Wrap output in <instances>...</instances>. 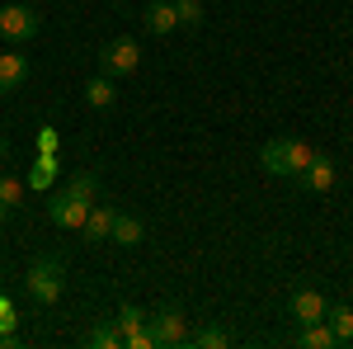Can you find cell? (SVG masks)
Wrapping results in <instances>:
<instances>
[{
    "label": "cell",
    "mask_w": 353,
    "mask_h": 349,
    "mask_svg": "<svg viewBox=\"0 0 353 349\" xmlns=\"http://www.w3.org/2000/svg\"><path fill=\"white\" fill-rule=\"evenodd\" d=\"M38 28H43V15L33 5H0V38L5 43L24 48V43L38 38Z\"/></svg>",
    "instance_id": "5"
},
{
    "label": "cell",
    "mask_w": 353,
    "mask_h": 349,
    "mask_svg": "<svg viewBox=\"0 0 353 349\" xmlns=\"http://www.w3.org/2000/svg\"><path fill=\"white\" fill-rule=\"evenodd\" d=\"M334 175H339V165L330 161V156H321V151H316L297 180H301V189H306V194H330V189H334Z\"/></svg>",
    "instance_id": "8"
},
{
    "label": "cell",
    "mask_w": 353,
    "mask_h": 349,
    "mask_svg": "<svg viewBox=\"0 0 353 349\" xmlns=\"http://www.w3.org/2000/svg\"><path fill=\"white\" fill-rule=\"evenodd\" d=\"M57 147H61V137H57L52 128H43V133H38V151H57Z\"/></svg>",
    "instance_id": "23"
},
{
    "label": "cell",
    "mask_w": 353,
    "mask_h": 349,
    "mask_svg": "<svg viewBox=\"0 0 353 349\" xmlns=\"http://www.w3.org/2000/svg\"><path fill=\"white\" fill-rule=\"evenodd\" d=\"M28 81V57L24 53H0V100L14 95Z\"/></svg>",
    "instance_id": "11"
},
{
    "label": "cell",
    "mask_w": 353,
    "mask_h": 349,
    "mask_svg": "<svg viewBox=\"0 0 353 349\" xmlns=\"http://www.w3.org/2000/svg\"><path fill=\"white\" fill-rule=\"evenodd\" d=\"M297 345H306V349H334L339 340H334V330H330L325 321H311V326H297Z\"/></svg>",
    "instance_id": "17"
},
{
    "label": "cell",
    "mask_w": 353,
    "mask_h": 349,
    "mask_svg": "<svg viewBox=\"0 0 353 349\" xmlns=\"http://www.w3.org/2000/svg\"><path fill=\"white\" fill-rule=\"evenodd\" d=\"M146 326H151V335H156V349H179V345L193 340L189 312L174 307V302H165L161 312H146Z\"/></svg>",
    "instance_id": "4"
},
{
    "label": "cell",
    "mask_w": 353,
    "mask_h": 349,
    "mask_svg": "<svg viewBox=\"0 0 353 349\" xmlns=\"http://www.w3.org/2000/svg\"><path fill=\"white\" fill-rule=\"evenodd\" d=\"M24 288H28V297L43 302V307L61 302V293H66V265H61V255H38V260L28 265Z\"/></svg>",
    "instance_id": "3"
},
{
    "label": "cell",
    "mask_w": 353,
    "mask_h": 349,
    "mask_svg": "<svg viewBox=\"0 0 353 349\" xmlns=\"http://www.w3.org/2000/svg\"><path fill=\"white\" fill-rule=\"evenodd\" d=\"M325 297L316 293V288H292V297H288V312H292V321L297 326H311V321H325Z\"/></svg>",
    "instance_id": "7"
},
{
    "label": "cell",
    "mask_w": 353,
    "mask_h": 349,
    "mask_svg": "<svg viewBox=\"0 0 353 349\" xmlns=\"http://www.w3.org/2000/svg\"><path fill=\"white\" fill-rule=\"evenodd\" d=\"M57 180V151H38V161H33V170H28V189H38V194H48Z\"/></svg>",
    "instance_id": "14"
},
{
    "label": "cell",
    "mask_w": 353,
    "mask_h": 349,
    "mask_svg": "<svg viewBox=\"0 0 353 349\" xmlns=\"http://www.w3.org/2000/svg\"><path fill=\"white\" fill-rule=\"evenodd\" d=\"M174 10H179V24H184V28H198L203 19H208L203 0H174Z\"/></svg>",
    "instance_id": "21"
},
{
    "label": "cell",
    "mask_w": 353,
    "mask_h": 349,
    "mask_svg": "<svg viewBox=\"0 0 353 349\" xmlns=\"http://www.w3.org/2000/svg\"><path fill=\"white\" fill-rule=\"evenodd\" d=\"M113 321H118V330H123V345H128V340H137V335L146 330V312H141L137 302H123Z\"/></svg>",
    "instance_id": "16"
},
{
    "label": "cell",
    "mask_w": 353,
    "mask_h": 349,
    "mask_svg": "<svg viewBox=\"0 0 353 349\" xmlns=\"http://www.w3.org/2000/svg\"><path fill=\"white\" fill-rule=\"evenodd\" d=\"M94 198H99V175H94V170H81L61 194H52V203H48L52 227H61V232H81L85 217H90V208H94Z\"/></svg>",
    "instance_id": "1"
},
{
    "label": "cell",
    "mask_w": 353,
    "mask_h": 349,
    "mask_svg": "<svg viewBox=\"0 0 353 349\" xmlns=\"http://www.w3.org/2000/svg\"><path fill=\"white\" fill-rule=\"evenodd\" d=\"M137 66H141V43L137 38H113V43H104L99 48V71L104 76H132Z\"/></svg>",
    "instance_id": "6"
},
{
    "label": "cell",
    "mask_w": 353,
    "mask_h": 349,
    "mask_svg": "<svg viewBox=\"0 0 353 349\" xmlns=\"http://www.w3.org/2000/svg\"><path fill=\"white\" fill-rule=\"evenodd\" d=\"M311 156H316V151H311L301 137H273V142H264V151H259V165H264L269 175H278V180H297Z\"/></svg>",
    "instance_id": "2"
},
{
    "label": "cell",
    "mask_w": 353,
    "mask_h": 349,
    "mask_svg": "<svg viewBox=\"0 0 353 349\" xmlns=\"http://www.w3.org/2000/svg\"><path fill=\"white\" fill-rule=\"evenodd\" d=\"M113 213H118V208H109V203H94V208H90V217H85V227H81L85 245H104V241H109Z\"/></svg>",
    "instance_id": "12"
},
{
    "label": "cell",
    "mask_w": 353,
    "mask_h": 349,
    "mask_svg": "<svg viewBox=\"0 0 353 349\" xmlns=\"http://www.w3.org/2000/svg\"><path fill=\"white\" fill-rule=\"evenodd\" d=\"M14 326H19V312H14V302H10V297L0 293V330H14Z\"/></svg>",
    "instance_id": "22"
},
{
    "label": "cell",
    "mask_w": 353,
    "mask_h": 349,
    "mask_svg": "<svg viewBox=\"0 0 353 349\" xmlns=\"http://www.w3.org/2000/svg\"><path fill=\"white\" fill-rule=\"evenodd\" d=\"M113 100H118V90H113V76H94V81H85V104L90 109H113Z\"/></svg>",
    "instance_id": "15"
},
{
    "label": "cell",
    "mask_w": 353,
    "mask_h": 349,
    "mask_svg": "<svg viewBox=\"0 0 353 349\" xmlns=\"http://www.w3.org/2000/svg\"><path fill=\"white\" fill-rule=\"evenodd\" d=\"M236 335H231V326H203V330H193V340L189 345L198 349H221V345H231Z\"/></svg>",
    "instance_id": "19"
},
{
    "label": "cell",
    "mask_w": 353,
    "mask_h": 349,
    "mask_svg": "<svg viewBox=\"0 0 353 349\" xmlns=\"http://www.w3.org/2000/svg\"><path fill=\"white\" fill-rule=\"evenodd\" d=\"M90 349H123V330H118V321H104L90 330V340H85Z\"/></svg>",
    "instance_id": "20"
},
{
    "label": "cell",
    "mask_w": 353,
    "mask_h": 349,
    "mask_svg": "<svg viewBox=\"0 0 353 349\" xmlns=\"http://www.w3.org/2000/svg\"><path fill=\"white\" fill-rule=\"evenodd\" d=\"M10 161V142H5V137H0V165Z\"/></svg>",
    "instance_id": "24"
},
{
    "label": "cell",
    "mask_w": 353,
    "mask_h": 349,
    "mask_svg": "<svg viewBox=\"0 0 353 349\" xmlns=\"http://www.w3.org/2000/svg\"><path fill=\"white\" fill-rule=\"evenodd\" d=\"M109 241H118L123 250H137V245L146 241V222L137 213H113V232H109Z\"/></svg>",
    "instance_id": "10"
},
{
    "label": "cell",
    "mask_w": 353,
    "mask_h": 349,
    "mask_svg": "<svg viewBox=\"0 0 353 349\" xmlns=\"http://www.w3.org/2000/svg\"><path fill=\"white\" fill-rule=\"evenodd\" d=\"M325 326L339 345H353V307H325Z\"/></svg>",
    "instance_id": "18"
},
{
    "label": "cell",
    "mask_w": 353,
    "mask_h": 349,
    "mask_svg": "<svg viewBox=\"0 0 353 349\" xmlns=\"http://www.w3.org/2000/svg\"><path fill=\"white\" fill-rule=\"evenodd\" d=\"M24 180H19V175H10V170H0V227H5V222H10V213H14V208H19V203H24Z\"/></svg>",
    "instance_id": "13"
},
{
    "label": "cell",
    "mask_w": 353,
    "mask_h": 349,
    "mask_svg": "<svg viewBox=\"0 0 353 349\" xmlns=\"http://www.w3.org/2000/svg\"><path fill=\"white\" fill-rule=\"evenodd\" d=\"M141 24H146V33H156V38L174 33V28H179V10H174V0H151L146 15H141Z\"/></svg>",
    "instance_id": "9"
}]
</instances>
